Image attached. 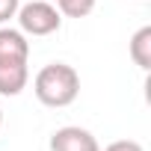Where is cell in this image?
Wrapping results in <instances>:
<instances>
[{
  "label": "cell",
  "instance_id": "6",
  "mask_svg": "<svg viewBox=\"0 0 151 151\" xmlns=\"http://www.w3.org/2000/svg\"><path fill=\"white\" fill-rule=\"evenodd\" d=\"M130 59L142 71L151 68V27H139L133 33V39H130Z\"/></svg>",
  "mask_w": 151,
  "mask_h": 151
},
{
  "label": "cell",
  "instance_id": "7",
  "mask_svg": "<svg viewBox=\"0 0 151 151\" xmlns=\"http://www.w3.org/2000/svg\"><path fill=\"white\" fill-rule=\"evenodd\" d=\"M62 18H86L95 9V0H50Z\"/></svg>",
  "mask_w": 151,
  "mask_h": 151
},
{
  "label": "cell",
  "instance_id": "5",
  "mask_svg": "<svg viewBox=\"0 0 151 151\" xmlns=\"http://www.w3.org/2000/svg\"><path fill=\"white\" fill-rule=\"evenodd\" d=\"M30 62V42L21 30L0 27V62Z\"/></svg>",
  "mask_w": 151,
  "mask_h": 151
},
{
  "label": "cell",
  "instance_id": "4",
  "mask_svg": "<svg viewBox=\"0 0 151 151\" xmlns=\"http://www.w3.org/2000/svg\"><path fill=\"white\" fill-rule=\"evenodd\" d=\"M27 80H30V68L27 62L15 59V62H0V95L6 98H15L27 89Z\"/></svg>",
  "mask_w": 151,
  "mask_h": 151
},
{
  "label": "cell",
  "instance_id": "2",
  "mask_svg": "<svg viewBox=\"0 0 151 151\" xmlns=\"http://www.w3.org/2000/svg\"><path fill=\"white\" fill-rule=\"evenodd\" d=\"M18 30L24 36H50L62 27V15L50 0H30L18 6Z\"/></svg>",
  "mask_w": 151,
  "mask_h": 151
},
{
  "label": "cell",
  "instance_id": "9",
  "mask_svg": "<svg viewBox=\"0 0 151 151\" xmlns=\"http://www.w3.org/2000/svg\"><path fill=\"white\" fill-rule=\"evenodd\" d=\"M104 151H145L136 139H116V142H110Z\"/></svg>",
  "mask_w": 151,
  "mask_h": 151
},
{
  "label": "cell",
  "instance_id": "1",
  "mask_svg": "<svg viewBox=\"0 0 151 151\" xmlns=\"http://www.w3.org/2000/svg\"><path fill=\"white\" fill-rule=\"evenodd\" d=\"M33 92H36L39 104H45V107H53V110L68 107L80 95V74L68 62H50L36 74Z\"/></svg>",
  "mask_w": 151,
  "mask_h": 151
},
{
  "label": "cell",
  "instance_id": "3",
  "mask_svg": "<svg viewBox=\"0 0 151 151\" xmlns=\"http://www.w3.org/2000/svg\"><path fill=\"white\" fill-rule=\"evenodd\" d=\"M50 151H101V145L92 130L77 127V124H65L50 133Z\"/></svg>",
  "mask_w": 151,
  "mask_h": 151
},
{
  "label": "cell",
  "instance_id": "8",
  "mask_svg": "<svg viewBox=\"0 0 151 151\" xmlns=\"http://www.w3.org/2000/svg\"><path fill=\"white\" fill-rule=\"evenodd\" d=\"M18 6H21V0H0V27L18 15Z\"/></svg>",
  "mask_w": 151,
  "mask_h": 151
},
{
  "label": "cell",
  "instance_id": "10",
  "mask_svg": "<svg viewBox=\"0 0 151 151\" xmlns=\"http://www.w3.org/2000/svg\"><path fill=\"white\" fill-rule=\"evenodd\" d=\"M0 127H3V110H0Z\"/></svg>",
  "mask_w": 151,
  "mask_h": 151
}]
</instances>
